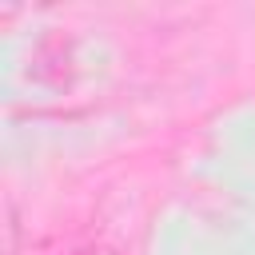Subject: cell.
Listing matches in <instances>:
<instances>
[{
  "mask_svg": "<svg viewBox=\"0 0 255 255\" xmlns=\"http://www.w3.org/2000/svg\"><path fill=\"white\" fill-rule=\"evenodd\" d=\"M68 255H116L112 247H100V243H92V247H76V251H68Z\"/></svg>",
  "mask_w": 255,
  "mask_h": 255,
  "instance_id": "cell-1",
  "label": "cell"
}]
</instances>
